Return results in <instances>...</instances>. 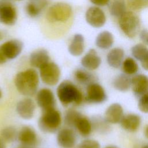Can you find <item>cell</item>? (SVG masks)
Segmentation results:
<instances>
[{
    "instance_id": "cell-27",
    "label": "cell",
    "mask_w": 148,
    "mask_h": 148,
    "mask_svg": "<svg viewBox=\"0 0 148 148\" xmlns=\"http://www.w3.org/2000/svg\"><path fill=\"white\" fill-rule=\"evenodd\" d=\"M109 11L113 16L120 18L125 12L124 0H113L109 6Z\"/></svg>"
},
{
    "instance_id": "cell-7",
    "label": "cell",
    "mask_w": 148,
    "mask_h": 148,
    "mask_svg": "<svg viewBox=\"0 0 148 148\" xmlns=\"http://www.w3.org/2000/svg\"><path fill=\"white\" fill-rule=\"evenodd\" d=\"M107 99L106 93L103 87L94 82L88 84L86 89V101L91 103H101Z\"/></svg>"
},
{
    "instance_id": "cell-14",
    "label": "cell",
    "mask_w": 148,
    "mask_h": 148,
    "mask_svg": "<svg viewBox=\"0 0 148 148\" xmlns=\"http://www.w3.org/2000/svg\"><path fill=\"white\" fill-rule=\"evenodd\" d=\"M124 116V110L122 106L119 103L111 104L106 110L104 118L110 124L120 123Z\"/></svg>"
},
{
    "instance_id": "cell-36",
    "label": "cell",
    "mask_w": 148,
    "mask_h": 148,
    "mask_svg": "<svg viewBox=\"0 0 148 148\" xmlns=\"http://www.w3.org/2000/svg\"><path fill=\"white\" fill-rule=\"evenodd\" d=\"M93 4L97 6H105L110 1V0H90Z\"/></svg>"
},
{
    "instance_id": "cell-21",
    "label": "cell",
    "mask_w": 148,
    "mask_h": 148,
    "mask_svg": "<svg viewBox=\"0 0 148 148\" xmlns=\"http://www.w3.org/2000/svg\"><path fill=\"white\" fill-rule=\"evenodd\" d=\"M84 50V39L81 34H75L68 47L70 54L73 56H79Z\"/></svg>"
},
{
    "instance_id": "cell-6",
    "label": "cell",
    "mask_w": 148,
    "mask_h": 148,
    "mask_svg": "<svg viewBox=\"0 0 148 148\" xmlns=\"http://www.w3.org/2000/svg\"><path fill=\"white\" fill-rule=\"evenodd\" d=\"M39 69L40 77L45 84L53 86L58 83L60 78L61 71L56 64L49 62Z\"/></svg>"
},
{
    "instance_id": "cell-23",
    "label": "cell",
    "mask_w": 148,
    "mask_h": 148,
    "mask_svg": "<svg viewBox=\"0 0 148 148\" xmlns=\"http://www.w3.org/2000/svg\"><path fill=\"white\" fill-rule=\"evenodd\" d=\"M113 36L112 34L107 31L100 32L97 36L95 44L101 49H108L113 45Z\"/></svg>"
},
{
    "instance_id": "cell-44",
    "label": "cell",
    "mask_w": 148,
    "mask_h": 148,
    "mask_svg": "<svg viewBox=\"0 0 148 148\" xmlns=\"http://www.w3.org/2000/svg\"><path fill=\"white\" fill-rule=\"evenodd\" d=\"M19 148H27V147H19Z\"/></svg>"
},
{
    "instance_id": "cell-37",
    "label": "cell",
    "mask_w": 148,
    "mask_h": 148,
    "mask_svg": "<svg viewBox=\"0 0 148 148\" xmlns=\"http://www.w3.org/2000/svg\"><path fill=\"white\" fill-rule=\"evenodd\" d=\"M141 65L142 68L148 71V54L147 56L141 61Z\"/></svg>"
},
{
    "instance_id": "cell-31",
    "label": "cell",
    "mask_w": 148,
    "mask_h": 148,
    "mask_svg": "<svg viewBox=\"0 0 148 148\" xmlns=\"http://www.w3.org/2000/svg\"><path fill=\"white\" fill-rule=\"evenodd\" d=\"M82 115V114L80 113L75 110H68L65 115L64 122L67 125L75 127L76 121Z\"/></svg>"
},
{
    "instance_id": "cell-42",
    "label": "cell",
    "mask_w": 148,
    "mask_h": 148,
    "mask_svg": "<svg viewBox=\"0 0 148 148\" xmlns=\"http://www.w3.org/2000/svg\"><path fill=\"white\" fill-rule=\"evenodd\" d=\"M140 148H148V144L147 145H145L142 146Z\"/></svg>"
},
{
    "instance_id": "cell-17",
    "label": "cell",
    "mask_w": 148,
    "mask_h": 148,
    "mask_svg": "<svg viewBox=\"0 0 148 148\" xmlns=\"http://www.w3.org/2000/svg\"><path fill=\"white\" fill-rule=\"evenodd\" d=\"M81 64L85 69L93 71L97 69L100 66L101 59L96 50L91 49L82 58Z\"/></svg>"
},
{
    "instance_id": "cell-24",
    "label": "cell",
    "mask_w": 148,
    "mask_h": 148,
    "mask_svg": "<svg viewBox=\"0 0 148 148\" xmlns=\"http://www.w3.org/2000/svg\"><path fill=\"white\" fill-rule=\"evenodd\" d=\"M75 127L77 129L80 134L84 136L89 135L92 130L91 121L83 115L77 120Z\"/></svg>"
},
{
    "instance_id": "cell-29",
    "label": "cell",
    "mask_w": 148,
    "mask_h": 148,
    "mask_svg": "<svg viewBox=\"0 0 148 148\" xmlns=\"http://www.w3.org/2000/svg\"><path fill=\"white\" fill-rule=\"evenodd\" d=\"M1 136L5 142H12L17 138L18 133L14 127L9 126L5 127L1 130Z\"/></svg>"
},
{
    "instance_id": "cell-20",
    "label": "cell",
    "mask_w": 148,
    "mask_h": 148,
    "mask_svg": "<svg viewBox=\"0 0 148 148\" xmlns=\"http://www.w3.org/2000/svg\"><path fill=\"white\" fill-rule=\"evenodd\" d=\"M124 57V51L122 49L119 47L114 48L108 53L107 62L111 67L118 68L123 64Z\"/></svg>"
},
{
    "instance_id": "cell-8",
    "label": "cell",
    "mask_w": 148,
    "mask_h": 148,
    "mask_svg": "<svg viewBox=\"0 0 148 148\" xmlns=\"http://www.w3.org/2000/svg\"><path fill=\"white\" fill-rule=\"evenodd\" d=\"M17 21V12L13 4L7 1H0V23L12 25Z\"/></svg>"
},
{
    "instance_id": "cell-16",
    "label": "cell",
    "mask_w": 148,
    "mask_h": 148,
    "mask_svg": "<svg viewBox=\"0 0 148 148\" xmlns=\"http://www.w3.org/2000/svg\"><path fill=\"white\" fill-rule=\"evenodd\" d=\"M17 138L19 142L26 146H35L38 142L37 135L30 127L24 126L18 133Z\"/></svg>"
},
{
    "instance_id": "cell-43",
    "label": "cell",
    "mask_w": 148,
    "mask_h": 148,
    "mask_svg": "<svg viewBox=\"0 0 148 148\" xmlns=\"http://www.w3.org/2000/svg\"><path fill=\"white\" fill-rule=\"evenodd\" d=\"M1 97H2V91H1V90L0 88V99L1 98Z\"/></svg>"
},
{
    "instance_id": "cell-39",
    "label": "cell",
    "mask_w": 148,
    "mask_h": 148,
    "mask_svg": "<svg viewBox=\"0 0 148 148\" xmlns=\"http://www.w3.org/2000/svg\"><path fill=\"white\" fill-rule=\"evenodd\" d=\"M0 148H6L5 141L2 138H0Z\"/></svg>"
},
{
    "instance_id": "cell-41",
    "label": "cell",
    "mask_w": 148,
    "mask_h": 148,
    "mask_svg": "<svg viewBox=\"0 0 148 148\" xmlns=\"http://www.w3.org/2000/svg\"><path fill=\"white\" fill-rule=\"evenodd\" d=\"M105 148H119V147L115 146H106Z\"/></svg>"
},
{
    "instance_id": "cell-32",
    "label": "cell",
    "mask_w": 148,
    "mask_h": 148,
    "mask_svg": "<svg viewBox=\"0 0 148 148\" xmlns=\"http://www.w3.org/2000/svg\"><path fill=\"white\" fill-rule=\"evenodd\" d=\"M45 1H43L40 2V4L39 6L36 5L34 3H29L27 4L26 6V10L27 13L31 17H36L38 16L40 12L42 9L46 5H45Z\"/></svg>"
},
{
    "instance_id": "cell-22",
    "label": "cell",
    "mask_w": 148,
    "mask_h": 148,
    "mask_svg": "<svg viewBox=\"0 0 148 148\" xmlns=\"http://www.w3.org/2000/svg\"><path fill=\"white\" fill-rule=\"evenodd\" d=\"M113 86L115 89L119 91H127L131 87V78L124 73L120 74L114 79Z\"/></svg>"
},
{
    "instance_id": "cell-35",
    "label": "cell",
    "mask_w": 148,
    "mask_h": 148,
    "mask_svg": "<svg viewBox=\"0 0 148 148\" xmlns=\"http://www.w3.org/2000/svg\"><path fill=\"white\" fill-rule=\"evenodd\" d=\"M140 38L141 40L146 44L148 45V31L143 29L140 33Z\"/></svg>"
},
{
    "instance_id": "cell-30",
    "label": "cell",
    "mask_w": 148,
    "mask_h": 148,
    "mask_svg": "<svg viewBox=\"0 0 148 148\" xmlns=\"http://www.w3.org/2000/svg\"><path fill=\"white\" fill-rule=\"evenodd\" d=\"M131 53L136 60L141 62L148 54V49L143 44L138 43L131 48Z\"/></svg>"
},
{
    "instance_id": "cell-3",
    "label": "cell",
    "mask_w": 148,
    "mask_h": 148,
    "mask_svg": "<svg viewBox=\"0 0 148 148\" xmlns=\"http://www.w3.org/2000/svg\"><path fill=\"white\" fill-rule=\"evenodd\" d=\"M61 124L60 113L55 108L43 110L38 121L39 128L43 132L53 133L56 132Z\"/></svg>"
},
{
    "instance_id": "cell-38",
    "label": "cell",
    "mask_w": 148,
    "mask_h": 148,
    "mask_svg": "<svg viewBox=\"0 0 148 148\" xmlns=\"http://www.w3.org/2000/svg\"><path fill=\"white\" fill-rule=\"evenodd\" d=\"M7 60L8 59L6 58V57L4 56V54H3V53L0 49V64H4L5 62H6Z\"/></svg>"
},
{
    "instance_id": "cell-34",
    "label": "cell",
    "mask_w": 148,
    "mask_h": 148,
    "mask_svg": "<svg viewBox=\"0 0 148 148\" xmlns=\"http://www.w3.org/2000/svg\"><path fill=\"white\" fill-rule=\"evenodd\" d=\"M77 148H101V146L95 140L86 139L80 142Z\"/></svg>"
},
{
    "instance_id": "cell-25",
    "label": "cell",
    "mask_w": 148,
    "mask_h": 148,
    "mask_svg": "<svg viewBox=\"0 0 148 148\" xmlns=\"http://www.w3.org/2000/svg\"><path fill=\"white\" fill-rule=\"evenodd\" d=\"M74 77L75 80L82 84L88 85L94 82V76L88 71L79 69L74 73Z\"/></svg>"
},
{
    "instance_id": "cell-5",
    "label": "cell",
    "mask_w": 148,
    "mask_h": 148,
    "mask_svg": "<svg viewBox=\"0 0 148 148\" xmlns=\"http://www.w3.org/2000/svg\"><path fill=\"white\" fill-rule=\"evenodd\" d=\"M119 25L125 35L129 38H134L139 29V19L133 12H125L120 17Z\"/></svg>"
},
{
    "instance_id": "cell-2",
    "label": "cell",
    "mask_w": 148,
    "mask_h": 148,
    "mask_svg": "<svg viewBox=\"0 0 148 148\" xmlns=\"http://www.w3.org/2000/svg\"><path fill=\"white\" fill-rule=\"evenodd\" d=\"M57 94L59 101L64 106H68L72 103L79 105L83 101L82 92L69 80H64L58 85Z\"/></svg>"
},
{
    "instance_id": "cell-12",
    "label": "cell",
    "mask_w": 148,
    "mask_h": 148,
    "mask_svg": "<svg viewBox=\"0 0 148 148\" xmlns=\"http://www.w3.org/2000/svg\"><path fill=\"white\" fill-rule=\"evenodd\" d=\"M76 136L73 131L70 128H63L58 131L57 142L63 148H72L75 145Z\"/></svg>"
},
{
    "instance_id": "cell-28",
    "label": "cell",
    "mask_w": 148,
    "mask_h": 148,
    "mask_svg": "<svg viewBox=\"0 0 148 148\" xmlns=\"http://www.w3.org/2000/svg\"><path fill=\"white\" fill-rule=\"evenodd\" d=\"M122 68L125 74L132 75L137 73L139 69V66L137 62L134 58L128 57L123 62Z\"/></svg>"
},
{
    "instance_id": "cell-4",
    "label": "cell",
    "mask_w": 148,
    "mask_h": 148,
    "mask_svg": "<svg viewBox=\"0 0 148 148\" xmlns=\"http://www.w3.org/2000/svg\"><path fill=\"white\" fill-rule=\"evenodd\" d=\"M72 14V8L67 3L59 2L49 8L46 13V18L50 23L66 21Z\"/></svg>"
},
{
    "instance_id": "cell-15",
    "label": "cell",
    "mask_w": 148,
    "mask_h": 148,
    "mask_svg": "<svg viewBox=\"0 0 148 148\" xmlns=\"http://www.w3.org/2000/svg\"><path fill=\"white\" fill-rule=\"evenodd\" d=\"M131 87L136 95L141 96L148 91V77L143 74L134 75L131 77Z\"/></svg>"
},
{
    "instance_id": "cell-19",
    "label": "cell",
    "mask_w": 148,
    "mask_h": 148,
    "mask_svg": "<svg viewBox=\"0 0 148 148\" xmlns=\"http://www.w3.org/2000/svg\"><path fill=\"white\" fill-rule=\"evenodd\" d=\"M50 57L47 50L39 49L32 52L29 57V62L31 66L40 68L49 62Z\"/></svg>"
},
{
    "instance_id": "cell-13",
    "label": "cell",
    "mask_w": 148,
    "mask_h": 148,
    "mask_svg": "<svg viewBox=\"0 0 148 148\" xmlns=\"http://www.w3.org/2000/svg\"><path fill=\"white\" fill-rule=\"evenodd\" d=\"M35 105L32 99L26 98L19 101L16 105L18 114L24 119H31L34 114Z\"/></svg>"
},
{
    "instance_id": "cell-26",
    "label": "cell",
    "mask_w": 148,
    "mask_h": 148,
    "mask_svg": "<svg viewBox=\"0 0 148 148\" xmlns=\"http://www.w3.org/2000/svg\"><path fill=\"white\" fill-rule=\"evenodd\" d=\"M91 121L92 128L101 134H106L110 131L109 124L105 118L99 116L94 117Z\"/></svg>"
},
{
    "instance_id": "cell-40",
    "label": "cell",
    "mask_w": 148,
    "mask_h": 148,
    "mask_svg": "<svg viewBox=\"0 0 148 148\" xmlns=\"http://www.w3.org/2000/svg\"><path fill=\"white\" fill-rule=\"evenodd\" d=\"M144 135L145 136V137L148 139V125L146 127L145 131H144Z\"/></svg>"
},
{
    "instance_id": "cell-11",
    "label": "cell",
    "mask_w": 148,
    "mask_h": 148,
    "mask_svg": "<svg viewBox=\"0 0 148 148\" xmlns=\"http://www.w3.org/2000/svg\"><path fill=\"white\" fill-rule=\"evenodd\" d=\"M23 43L17 39H12L5 42L0 46V49L8 60L16 58L21 52Z\"/></svg>"
},
{
    "instance_id": "cell-1",
    "label": "cell",
    "mask_w": 148,
    "mask_h": 148,
    "mask_svg": "<svg viewBox=\"0 0 148 148\" xmlns=\"http://www.w3.org/2000/svg\"><path fill=\"white\" fill-rule=\"evenodd\" d=\"M39 75L34 69H28L18 73L14 79V84L18 91L25 96H32L38 89Z\"/></svg>"
},
{
    "instance_id": "cell-10",
    "label": "cell",
    "mask_w": 148,
    "mask_h": 148,
    "mask_svg": "<svg viewBox=\"0 0 148 148\" xmlns=\"http://www.w3.org/2000/svg\"><path fill=\"white\" fill-rule=\"evenodd\" d=\"M86 20L92 27L100 28L106 22L104 12L99 8L92 6L89 8L86 13Z\"/></svg>"
},
{
    "instance_id": "cell-45",
    "label": "cell",
    "mask_w": 148,
    "mask_h": 148,
    "mask_svg": "<svg viewBox=\"0 0 148 148\" xmlns=\"http://www.w3.org/2000/svg\"><path fill=\"white\" fill-rule=\"evenodd\" d=\"M0 37H1V36H0Z\"/></svg>"
},
{
    "instance_id": "cell-18",
    "label": "cell",
    "mask_w": 148,
    "mask_h": 148,
    "mask_svg": "<svg viewBox=\"0 0 148 148\" xmlns=\"http://www.w3.org/2000/svg\"><path fill=\"white\" fill-rule=\"evenodd\" d=\"M120 124L121 127L125 131L135 132L138 130L141 124L140 117L134 113H129L124 115Z\"/></svg>"
},
{
    "instance_id": "cell-33",
    "label": "cell",
    "mask_w": 148,
    "mask_h": 148,
    "mask_svg": "<svg viewBox=\"0 0 148 148\" xmlns=\"http://www.w3.org/2000/svg\"><path fill=\"white\" fill-rule=\"evenodd\" d=\"M138 106L142 112L148 113V91L139 97Z\"/></svg>"
},
{
    "instance_id": "cell-9",
    "label": "cell",
    "mask_w": 148,
    "mask_h": 148,
    "mask_svg": "<svg viewBox=\"0 0 148 148\" xmlns=\"http://www.w3.org/2000/svg\"><path fill=\"white\" fill-rule=\"evenodd\" d=\"M38 106L43 110H46L55 108L56 99L52 91L47 88L40 89L36 95Z\"/></svg>"
}]
</instances>
